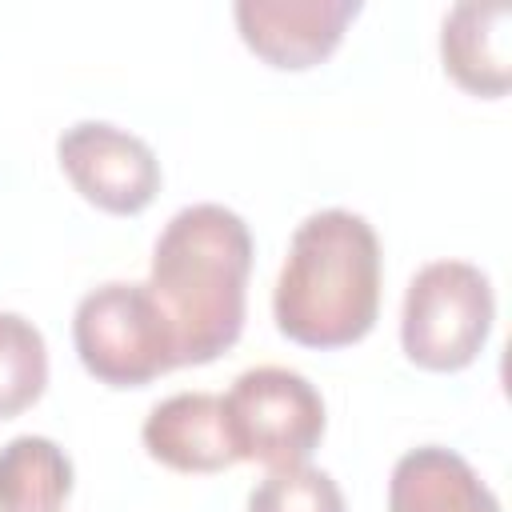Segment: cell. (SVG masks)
<instances>
[{
    "label": "cell",
    "instance_id": "obj_9",
    "mask_svg": "<svg viewBox=\"0 0 512 512\" xmlns=\"http://www.w3.org/2000/svg\"><path fill=\"white\" fill-rule=\"evenodd\" d=\"M508 28H512L508 4H476V0L456 4L440 28L444 72L472 96H504L512 80Z\"/></svg>",
    "mask_w": 512,
    "mask_h": 512
},
{
    "label": "cell",
    "instance_id": "obj_10",
    "mask_svg": "<svg viewBox=\"0 0 512 512\" xmlns=\"http://www.w3.org/2000/svg\"><path fill=\"white\" fill-rule=\"evenodd\" d=\"M388 512H500V500L460 452L424 444L396 460Z\"/></svg>",
    "mask_w": 512,
    "mask_h": 512
},
{
    "label": "cell",
    "instance_id": "obj_8",
    "mask_svg": "<svg viewBox=\"0 0 512 512\" xmlns=\"http://www.w3.org/2000/svg\"><path fill=\"white\" fill-rule=\"evenodd\" d=\"M140 436L148 456L172 472H224L236 464L224 396L216 392H176L160 400Z\"/></svg>",
    "mask_w": 512,
    "mask_h": 512
},
{
    "label": "cell",
    "instance_id": "obj_2",
    "mask_svg": "<svg viewBox=\"0 0 512 512\" xmlns=\"http://www.w3.org/2000/svg\"><path fill=\"white\" fill-rule=\"evenodd\" d=\"M380 312V240L348 208L312 212L288 244L272 288L276 328L304 348H344Z\"/></svg>",
    "mask_w": 512,
    "mask_h": 512
},
{
    "label": "cell",
    "instance_id": "obj_13",
    "mask_svg": "<svg viewBox=\"0 0 512 512\" xmlns=\"http://www.w3.org/2000/svg\"><path fill=\"white\" fill-rule=\"evenodd\" d=\"M248 512H344V492L324 468H272L248 492Z\"/></svg>",
    "mask_w": 512,
    "mask_h": 512
},
{
    "label": "cell",
    "instance_id": "obj_4",
    "mask_svg": "<svg viewBox=\"0 0 512 512\" xmlns=\"http://www.w3.org/2000/svg\"><path fill=\"white\" fill-rule=\"evenodd\" d=\"M496 300L492 280L468 260H432L424 264L400 312V344L404 356L428 372L468 368L488 332H492Z\"/></svg>",
    "mask_w": 512,
    "mask_h": 512
},
{
    "label": "cell",
    "instance_id": "obj_11",
    "mask_svg": "<svg viewBox=\"0 0 512 512\" xmlns=\"http://www.w3.org/2000/svg\"><path fill=\"white\" fill-rule=\"evenodd\" d=\"M72 496V460L48 436H12L0 448V512H60Z\"/></svg>",
    "mask_w": 512,
    "mask_h": 512
},
{
    "label": "cell",
    "instance_id": "obj_12",
    "mask_svg": "<svg viewBox=\"0 0 512 512\" xmlns=\"http://www.w3.org/2000/svg\"><path fill=\"white\" fill-rule=\"evenodd\" d=\"M48 384V344L20 312H0V420L32 408Z\"/></svg>",
    "mask_w": 512,
    "mask_h": 512
},
{
    "label": "cell",
    "instance_id": "obj_7",
    "mask_svg": "<svg viewBox=\"0 0 512 512\" xmlns=\"http://www.w3.org/2000/svg\"><path fill=\"white\" fill-rule=\"evenodd\" d=\"M360 0H240V40L272 68H312L340 44Z\"/></svg>",
    "mask_w": 512,
    "mask_h": 512
},
{
    "label": "cell",
    "instance_id": "obj_1",
    "mask_svg": "<svg viewBox=\"0 0 512 512\" xmlns=\"http://www.w3.org/2000/svg\"><path fill=\"white\" fill-rule=\"evenodd\" d=\"M252 232L224 204L180 208L152 248L148 292L172 324L176 368L208 364L240 340Z\"/></svg>",
    "mask_w": 512,
    "mask_h": 512
},
{
    "label": "cell",
    "instance_id": "obj_5",
    "mask_svg": "<svg viewBox=\"0 0 512 512\" xmlns=\"http://www.w3.org/2000/svg\"><path fill=\"white\" fill-rule=\"evenodd\" d=\"M224 416L232 432L236 460L296 468L304 464L324 436V400L308 376L260 364L232 380L224 396Z\"/></svg>",
    "mask_w": 512,
    "mask_h": 512
},
{
    "label": "cell",
    "instance_id": "obj_3",
    "mask_svg": "<svg viewBox=\"0 0 512 512\" xmlns=\"http://www.w3.org/2000/svg\"><path fill=\"white\" fill-rule=\"evenodd\" d=\"M80 364L112 388H140L176 368L172 324L148 284L108 280L80 296L72 316Z\"/></svg>",
    "mask_w": 512,
    "mask_h": 512
},
{
    "label": "cell",
    "instance_id": "obj_6",
    "mask_svg": "<svg viewBox=\"0 0 512 512\" xmlns=\"http://www.w3.org/2000/svg\"><path fill=\"white\" fill-rule=\"evenodd\" d=\"M56 156L76 192L112 216H136L160 192L156 152L136 132H124L116 124L80 120L64 128V136L56 140Z\"/></svg>",
    "mask_w": 512,
    "mask_h": 512
}]
</instances>
